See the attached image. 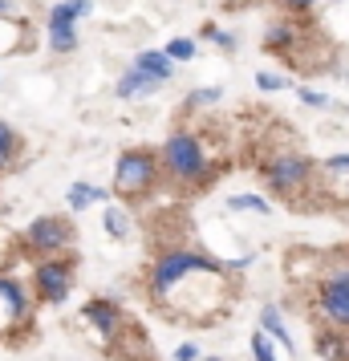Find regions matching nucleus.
Listing matches in <instances>:
<instances>
[{
  "instance_id": "1",
  "label": "nucleus",
  "mask_w": 349,
  "mask_h": 361,
  "mask_svg": "<svg viewBox=\"0 0 349 361\" xmlns=\"http://www.w3.org/2000/svg\"><path fill=\"white\" fill-rule=\"evenodd\" d=\"M235 268L200 247H163L147 268V300L175 325H216L232 309Z\"/></svg>"
},
{
  "instance_id": "2",
  "label": "nucleus",
  "mask_w": 349,
  "mask_h": 361,
  "mask_svg": "<svg viewBox=\"0 0 349 361\" xmlns=\"http://www.w3.org/2000/svg\"><path fill=\"white\" fill-rule=\"evenodd\" d=\"M159 159H163V175L175 187H183V191H203L219 175L216 154L203 142V134H195V130L166 134V142L159 147Z\"/></svg>"
},
{
  "instance_id": "3",
  "label": "nucleus",
  "mask_w": 349,
  "mask_h": 361,
  "mask_svg": "<svg viewBox=\"0 0 349 361\" xmlns=\"http://www.w3.org/2000/svg\"><path fill=\"white\" fill-rule=\"evenodd\" d=\"M260 175H264V187L272 191L276 199L284 203H293V207H309V199H313V187H317V163L305 154V150H272L268 154V163L260 166Z\"/></svg>"
},
{
  "instance_id": "4",
  "label": "nucleus",
  "mask_w": 349,
  "mask_h": 361,
  "mask_svg": "<svg viewBox=\"0 0 349 361\" xmlns=\"http://www.w3.org/2000/svg\"><path fill=\"white\" fill-rule=\"evenodd\" d=\"M163 159H159V150L150 147H130L118 154L114 163V199L122 203H142L147 195H154V187L163 183Z\"/></svg>"
},
{
  "instance_id": "5",
  "label": "nucleus",
  "mask_w": 349,
  "mask_h": 361,
  "mask_svg": "<svg viewBox=\"0 0 349 361\" xmlns=\"http://www.w3.org/2000/svg\"><path fill=\"white\" fill-rule=\"evenodd\" d=\"M41 305L29 280L17 272H0V341H20L33 329V309Z\"/></svg>"
},
{
  "instance_id": "6",
  "label": "nucleus",
  "mask_w": 349,
  "mask_h": 361,
  "mask_svg": "<svg viewBox=\"0 0 349 361\" xmlns=\"http://www.w3.org/2000/svg\"><path fill=\"white\" fill-rule=\"evenodd\" d=\"M313 312L321 325L349 329V256L329 260V268L313 280Z\"/></svg>"
},
{
  "instance_id": "7",
  "label": "nucleus",
  "mask_w": 349,
  "mask_h": 361,
  "mask_svg": "<svg viewBox=\"0 0 349 361\" xmlns=\"http://www.w3.org/2000/svg\"><path fill=\"white\" fill-rule=\"evenodd\" d=\"M29 284H33V293H37L41 305H49V309L66 305L69 293H73V284H78V256H73V252H61V256H41V260L33 264Z\"/></svg>"
},
{
  "instance_id": "8",
  "label": "nucleus",
  "mask_w": 349,
  "mask_h": 361,
  "mask_svg": "<svg viewBox=\"0 0 349 361\" xmlns=\"http://www.w3.org/2000/svg\"><path fill=\"white\" fill-rule=\"evenodd\" d=\"M78 244V228H73V219L69 215H57V212H45L29 219V228L20 231V247H25V256H61L69 247Z\"/></svg>"
},
{
  "instance_id": "9",
  "label": "nucleus",
  "mask_w": 349,
  "mask_h": 361,
  "mask_svg": "<svg viewBox=\"0 0 349 361\" xmlns=\"http://www.w3.org/2000/svg\"><path fill=\"white\" fill-rule=\"evenodd\" d=\"M78 317H82L85 333H90L102 349H110V345L118 341V333L130 325V317L122 312V305H118V300H110V296H90Z\"/></svg>"
},
{
  "instance_id": "10",
  "label": "nucleus",
  "mask_w": 349,
  "mask_h": 361,
  "mask_svg": "<svg viewBox=\"0 0 349 361\" xmlns=\"http://www.w3.org/2000/svg\"><path fill=\"white\" fill-rule=\"evenodd\" d=\"M309 207H349V154H329L317 163V187Z\"/></svg>"
},
{
  "instance_id": "11",
  "label": "nucleus",
  "mask_w": 349,
  "mask_h": 361,
  "mask_svg": "<svg viewBox=\"0 0 349 361\" xmlns=\"http://www.w3.org/2000/svg\"><path fill=\"white\" fill-rule=\"evenodd\" d=\"M106 353H114V357H122V361H150V337L142 333L138 321H130V325L118 333V341L110 345Z\"/></svg>"
},
{
  "instance_id": "12",
  "label": "nucleus",
  "mask_w": 349,
  "mask_h": 361,
  "mask_svg": "<svg viewBox=\"0 0 349 361\" xmlns=\"http://www.w3.org/2000/svg\"><path fill=\"white\" fill-rule=\"evenodd\" d=\"M159 78H154V73H147V69H126V73H122V78H118V85H114V94L122 102H134V98H150V94H154V90H159Z\"/></svg>"
},
{
  "instance_id": "13",
  "label": "nucleus",
  "mask_w": 349,
  "mask_h": 361,
  "mask_svg": "<svg viewBox=\"0 0 349 361\" xmlns=\"http://www.w3.org/2000/svg\"><path fill=\"white\" fill-rule=\"evenodd\" d=\"M317 353L325 361H349V329L337 325H317Z\"/></svg>"
},
{
  "instance_id": "14",
  "label": "nucleus",
  "mask_w": 349,
  "mask_h": 361,
  "mask_svg": "<svg viewBox=\"0 0 349 361\" xmlns=\"http://www.w3.org/2000/svg\"><path fill=\"white\" fill-rule=\"evenodd\" d=\"M110 195H114V191H106V187H94V183L78 179V183H69L66 203H69V212L82 215L85 207H94V203H110Z\"/></svg>"
},
{
  "instance_id": "15",
  "label": "nucleus",
  "mask_w": 349,
  "mask_h": 361,
  "mask_svg": "<svg viewBox=\"0 0 349 361\" xmlns=\"http://www.w3.org/2000/svg\"><path fill=\"white\" fill-rule=\"evenodd\" d=\"M90 0H61V4H53L49 20H45V29H78V20L90 17Z\"/></svg>"
},
{
  "instance_id": "16",
  "label": "nucleus",
  "mask_w": 349,
  "mask_h": 361,
  "mask_svg": "<svg viewBox=\"0 0 349 361\" xmlns=\"http://www.w3.org/2000/svg\"><path fill=\"white\" fill-rule=\"evenodd\" d=\"M20 154H25V138H20V130L13 126V122L0 118V175L13 171V166L20 163Z\"/></svg>"
},
{
  "instance_id": "17",
  "label": "nucleus",
  "mask_w": 349,
  "mask_h": 361,
  "mask_svg": "<svg viewBox=\"0 0 349 361\" xmlns=\"http://www.w3.org/2000/svg\"><path fill=\"white\" fill-rule=\"evenodd\" d=\"M256 325L264 329V333H272L288 357L297 353V341H293V333H288V325H284V317H281V309H276V305H264V309H260V317H256Z\"/></svg>"
},
{
  "instance_id": "18",
  "label": "nucleus",
  "mask_w": 349,
  "mask_h": 361,
  "mask_svg": "<svg viewBox=\"0 0 349 361\" xmlns=\"http://www.w3.org/2000/svg\"><path fill=\"white\" fill-rule=\"evenodd\" d=\"M102 228L110 240H130L134 235V215L126 207H118V203H106V212H102Z\"/></svg>"
},
{
  "instance_id": "19",
  "label": "nucleus",
  "mask_w": 349,
  "mask_h": 361,
  "mask_svg": "<svg viewBox=\"0 0 349 361\" xmlns=\"http://www.w3.org/2000/svg\"><path fill=\"white\" fill-rule=\"evenodd\" d=\"M134 66L147 69V73H154L159 82H171V73H175V57L166 49H142L138 57H134Z\"/></svg>"
},
{
  "instance_id": "20",
  "label": "nucleus",
  "mask_w": 349,
  "mask_h": 361,
  "mask_svg": "<svg viewBox=\"0 0 349 361\" xmlns=\"http://www.w3.org/2000/svg\"><path fill=\"white\" fill-rule=\"evenodd\" d=\"M29 45V37H25V25L20 20H8V13H0V57H8V53H17Z\"/></svg>"
},
{
  "instance_id": "21",
  "label": "nucleus",
  "mask_w": 349,
  "mask_h": 361,
  "mask_svg": "<svg viewBox=\"0 0 349 361\" xmlns=\"http://www.w3.org/2000/svg\"><path fill=\"white\" fill-rule=\"evenodd\" d=\"M252 361H281V353H276V349H281V341H276V337H272V333H264V329L256 325V333H252Z\"/></svg>"
},
{
  "instance_id": "22",
  "label": "nucleus",
  "mask_w": 349,
  "mask_h": 361,
  "mask_svg": "<svg viewBox=\"0 0 349 361\" xmlns=\"http://www.w3.org/2000/svg\"><path fill=\"white\" fill-rule=\"evenodd\" d=\"M228 212H240V215H272V203L260 195H228Z\"/></svg>"
},
{
  "instance_id": "23",
  "label": "nucleus",
  "mask_w": 349,
  "mask_h": 361,
  "mask_svg": "<svg viewBox=\"0 0 349 361\" xmlns=\"http://www.w3.org/2000/svg\"><path fill=\"white\" fill-rule=\"evenodd\" d=\"M288 45H293V25H272L264 33V49L281 53V49H288Z\"/></svg>"
},
{
  "instance_id": "24",
  "label": "nucleus",
  "mask_w": 349,
  "mask_h": 361,
  "mask_svg": "<svg viewBox=\"0 0 349 361\" xmlns=\"http://www.w3.org/2000/svg\"><path fill=\"white\" fill-rule=\"evenodd\" d=\"M224 98V90L219 85H200L191 98H187V110H203V106H216V102Z\"/></svg>"
},
{
  "instance_id": "25",
  "label": "nucleus",
  "mask_w": 349,
  "mask_h": 361,
  "mask_svg": "<svg viewBox=\"0 0 349 361\" xmlns=\"http://www.w3.org/2000/svg\"><path fill=\"white\" fill-rule=\"evenodd\" d=\"M53 53H73L78 49V29H49Z\"/></svg>"
},
{
  "instance_id": "26",
  "label": "nucleus",
  "mask_w": 349,
  "mask_h": 361,
  "mask_svg": "<svg viewBox=\"0 0 349 361\" xmlns=\"http://www.w3.org/2000/svg\"><path fill=\"white\" fill-rule=\"evenodd\" d=\"M166 53H171L175 61H191V57H195V41H191V37H171V41H166Z\"/></svg>"
},
{
  "instance_id": "27",
  "label": "nucleus",
  "mask_w": 349,
  "mask_h": 361,
  "mask_svg": "<svg viewBox=\"0 0 349 361\" xmlns=\"http://www.w3.org/2000/svg\"><path fill=\"white\" fill-rule=\"evenodd\" d=\"M200 37H203V41H216L219 49H228V53L235 49V37H232V33H224V29H216V25H203Z\"/></svg>"
},
{
  "instance_id": "28",
  "label": "nucleus",
  "mask_w": 349,
  "mask_h": 361,
  "mask_svg": "<svg viewBox=\"0 0 349 361\" xmlns=\"http://www.w3.org/2000/svg\"><path fill=\"white\" fill-rule=\"evenodd\" d=\"M256 85H260L264 94H276V90H284V85H288V78H281V73H268V69H260V73H256Z\"/></svg>"
},
{
  "instance_id": "29",
  "label": "nucleus",
  "mask_w": 349,
  "mask_h": 361,
  "mask_svg": "<svg viewBox=\"0 0 349 361\" xmlns=\"http://www.w3.org/2000/svg\"><path fill=\"white\" fill-rule=\"evenodd\" d=\"M297 98H300V106H309V110H329V98H325V94H317V90H305V85H300Z\"/></svg>"
},
{
  "instance_id": "30",
  "label": "nucleus",
  "mask_w": 349,
  "mask_h": 361,
  "mask_svg": "<svg viewBox=\"0 0 349 361\" xmlns=\"http://www.w3.org/2000/svg\"><path fill=\"white\" fill-rule=\"evenodd\" d=\"M175 361H203V349L195 341H187V345H179V349H175Z\"/></svg>"
},
{
  "instance_id": "31",
  "label": "nucleus",
  "mask_w": 349,
  "mask_h": 361,
  "mask_svg": "<svg viewBox=\"0 0 349 361\" xmlns=\"http://www.w3.org/2000/svg\"><path fill=\"white\" fill-rule=\"evenodd\" d=\"M281 4H284V8H293V13H309L317 0H281Z\"/></svg>"
},
{
  "instance_id": "32",
  "label": "nucleus",
  "mask_w": 349,
  "mask_h": 361,
  "mask_svg": "<svg viewBox=\"0 0 349 361\" xmlns=\"http://www.w3.org/2000/svg\"><path fill=\"white\" fill-rule=\"evenodd\" d=\"M0 13H13V4H8V0H0Z\"/></svg>"
},
{
  "instance_id": "33",
  "label": "nucleus",
  "mask_w": 349,
  "mask_h": 361,
  "mask_svg": "<svg viewBox=\"0 0 349 361\" xmlns=\"http://www.w3.org/2000/svg\"><path fill=\"white\" fill-rule=\"evenodd\" d=\"M203 361H228V357H216V353H212V357H203Z\"/></svg>"
}]
</instances>
